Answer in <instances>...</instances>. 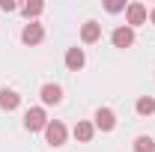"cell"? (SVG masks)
I'll list each match as a JSON object with an SVG mask.
<instances>
[{
	"label": "cell",
	"mask_w": 155,
	"mask_h": 152,
	"mask_svg": "<svg viewBox=\"0 0 155 152\" xmlns=\"http://www.w3.org/2000/svg\"><path fill=\"white\" fill-rule=\"evenodd\" d=\"M93 134H96V125H93V122H78L75 125V137L81 140V143H90Z\"/></svg>",
	"instance_id": "cell-11"
},
{
	"label": "cell",
	"mask_w": 155,
	"mask_h": 152,
	"mask_svg": "<svg viewBox=\"0 0 155 152\" xmlns=\"http://www.w3.org/2000/svg\"><path fill=\"white\" fill-rule=\"evenodd\" d=\"M104 6H107V12H122V9H125V3H122V0H107Z\"/></svg>",
	"instance_id": "cell-15"
},
{
	"label": "cell",
	"mask_w": 155,
	"mask_h": 152,
	"mask_svg": "<svg viewBox=\"0 0 155 152\" xmlns=\"http://www.w3.org/2000/svg\"><path fill=\"white\" fill-rule=\"evenodd\" d=\"M96 128H101V131H114V125H116V116L110 107H98L96 111V122H93Z\"/></svg>",
	"instance_id": "cell-5"
},
{
	"label": "cell",
	"mask_w": 155,
	"mask_h": 152,
	"mask_svg": "<svg viewBox=\"0 0 155 152\" xmlns=\"http://www.w3.org/2000/svg\"><path fill=\"white\" fill-rule=\"evenodd\" d=\"M24 125H27V131H45V125H48V116L42 107H30L27 114H24Z\"/></svg>",
	"instance_id": "cell-1"
},
{
	"label": "cell",
	"mask_w": 155,
	"mask_h": 152,
	"mask_svg": "<svg viewBox=\"0 0 155 152\" xmlns=\"http://www.w3.org/2000/svg\"><path fill=\"white\" fill-rule=\"evenodd\" d=\"M39 95H42V101H45V104H60V101H63V90H60L57 84H45Z\"/></svg>",
	"instance_id": "cell-7"
},
{
	"label": "cell",
	"mask_w": 155,
	"mask_h": 152,
	"mask_svg": "<svg viewBox=\"0 0 155 152\" xmlns=\"http://www.w3.org/2000/svg\"><path fill=\"white\" fill-rule=\"evenodd\" d=\"M18 104H21V95L15 90H0V107L3 111H15Z\"/></svg>",
	"instance_id": "cell-9"
},
{
	"label": "cell",
	"mask_w": 155,
	"mask_h": 152,
	"mask_svg": "<svg viewBox=\"0 0 155 152\" xmlns=\"http://www.w3.org/2000/svg\"><path fill=\"white\" fill-rule=\"evenodd\" d=\"M84 63H87V57H84V51H81V48H69V51H66V66H69L72 72L84 69Z\"/></svg>",
	"instance_id": "cell-8"
},
{
	"label": "cell",
	"mask_w": 155,
	"mask_h": 152,
	"mask_svg": "<svg viewBox=\"0 0 155 152\" xmlns=\"http://www.w3.org/2000/svg\"><path fill=\"white\" fill-rule=\"evenodd\" d=\"M149 21H152V24H155V9H152V12H149Z\"/></svg>",
	"instance_id": "cell-17"
},
{
	"label": "cell",
	"mask_w": 155,
	"mask_h": 152,
	"mask_svg": "<svg viewBox=\"0 0 155 152\" xmlns=\"http://www.w3.org/2000/svg\"><path fill=\"white\" fill-rule=\"evenodd\" d=\"M134 152H155V140L146 137V134H140V137L134 140Z\"/></svg>",
	"instance_id": "cell-14"
},
{
	"label": "cell",
	"mask_w": 155,
	"mask_h": 152,
	"mask_svg": "<svg viewBox=\"0 0 155 152\" xmlns=\"http://www.w3.org/2000/svg\"><path fill=\"white\" fill-rule=\"evenodd\" d=\"M146 18H149V9H146L143 3H128V6H125V21H128V27H137V24H143Z\"/></svg>",
	"instance_id": "cell-3"
},
{
	"label": "cell",
	"mask_w": 155,
	"mask_h": 152,
	"mask_svg": "<svg viewBox=\"0 0 155 152\" xmlns=\"http://www.w3.org/2000/svg\"><path fill=\"white\" fill-rule=\"evenodd\" d=\"M98 36H101V24H96V21H87L81 27V39L84 42H98Z\"/></svg>",
	"instance_id": "cell-10"
},
{
	"label": "cell",
	"mask_w": 155,
	"mask_h": 152,
	"mask_svg": "<svg viewBox=\"0 0 155 152\" xmlns=\"http://www.w3.org/2000/svg\"><path fill=\"white\" fill-rule=\"evenodd\" d=\"M42 9H45V3H42V0H30V3H24V6H21V12H24L27 18H36V15H42Z\"/></svg>",
	"instance_id": "cell-13"
},
{
	"label": "cell",
	"mask_w": 155,
	"mask_h": 152,
	"mask_svg": "<svg viewBox=\"0 0 155 152\" xmlns=\"http://www.w3.org/2000/svg\"><path fill=\"white\" fill-rule=\"evenodd\" d=\"M110 42H114L116 48H131V45H134V30H131L128 24H125V27H116Z\"/></svg>",
	"instance_id": "cell-4"
},
{
	"label": "cell",
	"mask_w": 155,
	"mask_h": 152,
	"mask_svg": "<svg viewBox=\"0 0 155 152\" xmlns=\"http://www.w3.org/2000/svg\"><path fill=\"white\" fill-rule=\"evenodd\" d=\"M134 107H137V114H140V116H152L155 114V98H152V95H140Z\"/></svg>",
	"instance_id": "cell-12"
},
{
	"label": "cell",
	"mask_w": 155,
	"mask_h": 152,
	"mask_svg": "<svg viewBox=\"0 0 155 152\" xmlns=\"http://www.w3.org/2000/svg\"><path fill=\"white\" fill-rule=\"evenodd\" d=\"M66 125H63V122H60V119H54V122H48V125H45V140H48V143H51V146H63V143H66Z\"/></svg>",
	"instance_id": "cell-2"
},
{
	"label": "cell",
	"mask_w": 155,
	"mask_h": 152,
	"mask_svg": "<svg viewBox=\"0 0 155 152\" xmlns=\"http://www.w3.org/2000/svg\"><path fill=\"white\" fill-rule=\"evenodd\" d=\"M21 39L27 42V45H39L42 39H45V30H42V24H36V21H30L24 30H21Z\"/></svg>",
	"instance_id": "cell-6"
},
{
	"label": "cell",
	"mask_w": 155,
	"mask_h": 152,
	"mask_svg": "<svg viewBox=\"0 0 155 152\" xmlns=\"http://www.w3.org/2000/svg\"><path fill=\"white\" fill-rule=\"evenodd\" d=\"M0 9H3V12H12V9H18V6H15L12 0H0Z\"/></svg>",
	"instance_id": "cell-16"
}]
</instances>
